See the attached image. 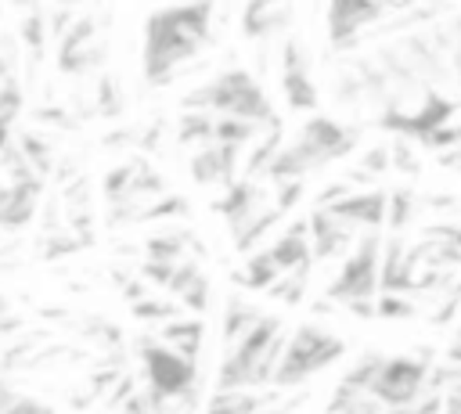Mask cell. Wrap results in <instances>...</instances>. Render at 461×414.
Here are the masks:
<instances>
[{
	"label": "cell",
	"mask_w": 461,
	"mask_h": 414,
	"mask_svg": "<svg viewBox=\"0 0 461 414\" xmlns=\"http://www.w3.org/2000/svg\"><path fill=\"white\" fill-rule=\"evenodd\" d=\"M212 40V7H162L144 25V79L166 86Z\"/></svg>",
	"instance_id": "1"
},
{
	"label": "cell",
	"mask_w": 461,
	"mask_h": 414,
	"mask_svg": "<svg viewBox=\"0 0 461 414\" xmlns=\"http://www.w3.org/2000/svg\"><path fill=\"white\" fill-rule=\"evenodd\" d=\"M184 108L187 112H205L212 119H241V122H252L259 130L277 126L267 90L245 68H227L216 79L202 83L198 90H191L184 97Z\"/></svg>",
	"instance_id": "2"
},
{
	"label": "cell",
	"mask_w": 461,
	"mask_h": 414,
	"mask_svg": "<svg viewBox=\"0 0 461 414\" xmlns=\"http://www.w3.org/2000/svg\"><path fill=\"white\" fill-rule=\"evenodd\" d=\"M342 353H346V342L339 335L321 331L317 324H303L285 338V349H281V360L274 367L270 385L274 389H292V385L306 382L310 374L324 371L328 364H335Z\"/></svg>",
	"instance_id": "3"
},
{
	"label": "cell",
	"mask_w": 461,
	"mask_h": 414,
	"mask_svg": "<svg viewBox=\"0 0 461 414\" xmlns=\"http://www.w3.org/2000/svg\"><path fill=\"white\" fill-rule=\"evenodd\" d=\"M140 364L148 389L162 400H173L180 410H191L198 400V364L166 349L158 338H140Z\"/></svg>",
	"instance_id": "4"
},
{
	"label": "cell",
	"mask_w": 461,
	"mask_h": 414,
	"mask_svg": "<svg viewBox=\"0 0 461 414\" xmlns=\"http://www.w3.org/2000/svg\"><path fill=\"white\" fill-rule=\"evenodd\" d=\"M378 259H382L378 234H364L360 241H353V248L342 259L335 281L328 284V299L342 302V306L375 299V292H378Z\"/></svg>",
	"instance_id": "5"
},
{
	"label": "cell",
	"mask_w": 461,
	"mask_h": 414,
	"mask_svg": "<svg viewBox=\"0 0 461 414\" xmlns=\"http://www.w3.org/2000/svg\"><path fill=\"white\" fill-rule=\"evenodd\" d=\"M425 356H429V353H421V356H389V360L382 356L378 374H375V382H371L367 392H371L385 410L418 400L421 392H429V389H425V382H429V364H425Z\"/></svg>",
	"instance_id": "6"
},
{
	"label": "cell",
	"mask_w": 461,
	"mask_h": 414,
	"mask_svg": "<svg viewBox=\"0 0 461 414\" xmlns=\"http://www.w3.org/2000/svg\"><path fill=\"white\" fill-rule=\"evenodd\" d=\"M281 90H285V101L292 112H313L317 108V86L310 76L306 47L299 40L281 43Z\"/></svg>",
	"instance_id": "7"
},
{
	"label": "cell",
	"mask_w": 461,
	"mask_h": 414,
	"mask_svg": "<svg viewBox=\"0 0 461 414\" xmlns=\"http://www.w3.org/2000/svg\"><path fill=\"white\" fill-rule=\"evenodd\" d=\"M389 14V4H367V0H339L328 7V40L335 47H353L360 29Z\"/></svg>",
	"instance_id": "8"
},
{
	"label": "cell",
	"mask_w": 461,
	"mask_h": 414,
	"mask_svg": "<svg viewBox=\"0 0 461 414\" xmlns=\"http://www.w3.org/2000/svg\"><path fill=\"white\" fill-rule=\"evenodd\" d=\"M324 212H331L339 223H346L349 230H367V234H375L382 223H385V194L382 191H353V194H346L342 202H335L331 209H324Z\"/></svg>",
	"instance_id": "9"
},
{
	"label": "cell",
	"mask_w": 461,
	"mask_h": 414,
	"mask_svg": "<svg viewBox=\"0 0 461 414\" xmlns=\"http://www.w3.org/2000/svg\"><path fill=\"white\" fill-rule=\"evenodd\" d=\"M306 238H310V259H339L342 252L353 248V230L324 209H313V216L306 220Z\"/></svg>",
	"instance_id": "10"
},
{
	"label": "cell",
	"mask_w": 461,
	"mask_h": 414,
	"mask_svg": "<svg viewBox=\"0 0 461 414\" xmlns=\"http://www.w3.org/2000/svg\"><path fill=\"white\" fill-rule=\"evenodd\" d=\"M241 162V148H227V144H205L194 151L191 158V176L209 187V184H234V169Z\"/></svg>",
	"instance_id": "11"
},
{
	"label": "cell",
	"mask_w": 461,
	"mask_h": 414,
	"mask_svg": "<svg viewBox=\"0 0 461 414\" xmlns=\"http://www.w3.org/2000/svg\"><path fill=\"white\" fill-rule=\"evenodd\" d=\"M158 342L198 364V353H202V342H205V324L198 317H176V320L158 328Z\"/></svg>",
	"instance_id": "12"
},
{
	"label": "cell",
	"mask_w": 461,
	"mask_h": 414,
	"mask_svg": "<svg viewBox=\"0 0 461 414\" xmlns=\"http://www.w3.org/2000/svg\"><path fill=\"white\" fill-rule=\"evenodd\" d=\"M169 292L191 313H205L209 310V281H205V274L194 263H176L173 281H169Z\"/></svg>",
	"instance_id": "13"
},
{
	"label": "cell",
	"mask_w": 461,
	"mask_h": 414,
	"mask_svg": "<svg viewBox=\"0 0 461 414\" xmlns=\"http://www.w3.org/2000/svg\"><path fill=\"white\" fill-rule=\"evenodd\" d=\"M274 400H277V389H274V392L216 389V392L209 396V407H205V414H259V410H267Z\"/></svg>",
	"instance_id": "14"
},
{
	"label": "cell",
	"mask_w": 461,
	"mask_h": 414,
	"mask_svg": "<svg viewBox=\"0 0 461 414\" xmlns=\"http://www.w3.org/2000/svg\"><path fill=\"white\" fill-rule=\"evenodd\" d=\"M288 18H292V7H285V4H249L241 14V32L249 40H263V36H274L277 29H285Z\"/></svg>",
	"instance_id": "15"
},
{
	"label": "cell",
	"mask_w": 461,
	"mask_h": 414,
	"mask_svg": "<svg viewBox=\"0 0 461 414\" xmlns=\"http://www.w3.org/2000/svg\"><path fill=\"white\" fill-rule=\"evenodd\" d=\"M259 317H263V313H259L252 302H245L241 295H230L227 306H223V346H234L249 328L259 324Z\"/></svg>",
	"instance_id": "16"
},
{
	"label": "cell",
	"mask_w": 461,
	"mask_h": 414,
	"mask_svg": "<svg viewBox=\"0 0 461 414\" xmlns=\"http://www.w3.org/2000/svg\"><path fill=\"white\" fill-rule=\"evenodd\" d=\"M328 414H385V407L371 392H357V389L339 385L335 400L328 403Z\"/></svg>",
	"instance_id": "17"
},
{
	"label": "cell",
	"mask_w": 461,
	"mask_h": 414,
	"mask_svg": "<svg viewBox=\"0 0 461 414\" xmlns=\"http://www.w3.org/2000/svg\"><path fill=\"white\" fill-rule=\"evenodd\" d=\"M187 238L191 234H184V230H158V234H151L148 238V259H155V263H180V256L187 248Z\"/></svg>",
	"instance_id": "18"
},
{
	"label": "cell",
	"mask_w": 461,
	"mask_h": 414,
	"mask_svg": "<svg viewBox=\"0 0 461 414\" xmlns=\"http://www.w3.org/2000/svg\"><path fill=\"white\" fill-rule=\"evenodd\" d=\"M187 212H191L187 198H180V194H162V198H155V202H148V205L140 209V220H137V223H148V220H158V223H166V220H187Z\"/></svg>",
	"instance_id": "19"
},
{
	"label": "cell",
	"mask_w": 461,
	"mask_h": 414,
	"mask_svg": "<svg viewBox=\"0 0 461 414\" xmlns=\"http://www.w3.org/2000/svg\"><path fill=\"white\" fill-rule=\"evenodd\" d=\"M176 140H180V144H198V148L212 144V115H205V112H187V115L180 119V126H176Z\"/></svg>",
	"instance_id": "20"
},
{
	"label": "cell",
	"mask_w": 461,
	"mask_h": 414,
	"mask_svg": "<svg viewBox=\"0 0 461 414\" xmlns=\"http://www.w3.org/2000/svg\"><path fill=\"white\" fill-rule=\"evenodd\" d=\"M418 212V198L407 191V187H400V191H393V194H385V220H389V227L393 230H403L407 223H411V216Z\"/></svg>",
	"instance_id": "21"
},
{
	"label": "cell",
	"mask_w": 461,
	"mask_h": 414,
	"mask_svg": "<svg viewBox=\"0 0 461 414\" xmlns=\"http://www.w3.org/2000/svg\"><path fill=\"white\" fill-rule=\"evenodd\" d=\"M306 277H310V266H299V270H288V274H281L267 292L274 295V299H281V302H288V306H295L299 299H303V292H306Z\"/></svg>",
	"instance_id": "22"
},
{
	"label": "cell",
	"mask_w": 461,
	"mask_h": 414,
	"mask_svg": "<svg viewBox=\"0 0 461 414\" xmlns=\"http://www.w3.org/2000/svg\"><path fill=\"white\" fill-rule=\"evenodd\" d=\"M18 32H22L25 47L32 50V58H40L43 40H47V11L43 7H29L25 18H22V25H18Z\"/></svg>",
	"instance_id": "23"
},
{
	"label": "cell",
	"mask_w": 461,
	"mask_h": 414,
	"mask_svg": "<svg viewBox=\"0 0 461 414\" xmlns=\"http://www.w3.org/2000/svg\"><path fill=\"white\" fill-rule=\"evenodd\" d=\"M133 317L162 328V324H169V320H176V317H184V313H180V306L169 302V299H140V302L133 306Z\"/></svg>",
	"instance_id": "24"
},
{
	"label": "cell",
	"mask_w": 461,
	"mask_h": 414,
	"mask_svg": "<svg viewBox=\"0 0 461 414\" xmlns=\"http://www.w3.org/2000/svg\"><path fill=\"white\" fill-rule=\"evenodd\" d=\"M411 313H414V306H411V299H403V295H378V299H375V317L400 320V317H411Z\"/></svg>",
	"instance_id": "25"
},
{
	"label": "cell",
	"mask_w": 461,
	"mask_h": 414,
	"mask_svg": "<svg viewBox=\"0 0 461 414\" xmlns=\"http://www.w3.org/2000/svg\"><path fill=\"white\" fill-rule=\"evenodd\" d=\"M385 414H443V396L439 392H421L418 400H411L403 407H393Z\"/></svg>",
	"instance_id": "26"
},
{
	"label": "cell",
	"mask_w": 461,
	"mask_h": 414,
	"mask_svg": "<svg viewBox=\"0 0 461 414\" xmlns=\"http://www.w3.org/2000/svg\"><path fill=\"white\" fill-rule=\"evenodd\" d=\"M119 108H122L119 83H115V79H101V83H97V112H101V115H119Z\"/></svg>",
	"instance_id": "27"
},
{
	"label": "cell",
	"mask_w": 461,
	"mask_h": 414,
	"mask_svg": "<svg viewBox=\"0 0 461 414\" xmlns=\"http://www.w3.org/2000/svg\"><path fill=\"white\" fill-rule=\"evenodd\" d=\"M140 270H144V281H148V284H166V288H169L176 263H155V259H144Z\"/></svg>",
	"instance_id": "28"
},
{
	"label": "cell",
	"mask_w": 461,
	"mask_h": 414,
	"mask_svg": "<svg viewBox=\"0 0 461 414\" xmlns=\"http://www.w3.org/2000/svg\"><path fill=\"white\" fill-rule=\"evenodd\" d=\"M4 414H50V407L40 403V400H32V396H18L14 392V400H11V407Z\"/></svg>",
	"instance_id": "29"
},
{
	"label": "cell",
	"mask_w": 461,
	"mask_h": 414,
	"mask_svg": "<svg viewBox=\"0 0 461 414\" xmlns=\"http://www.w3.org/2000/svg\"><path fill=\"white\" fill-rule=\"evenodd\" d=\"M360 169H367V173H382V169H389V144L367 151V155L360 158Z\"/></svg>",
	"instance_id": "30"
},
{
	"label": "cell",
	"mask_w": 461,
	"mask_h": 414,
	"mask_svg": "<svg viewBox=\"0 0 461 414\" xmlns=\"http://www.w3.org/2000/svg\"><path fill=\"white\" fill-rule=\"evenodd\" d=\"M346 310H349L353 317H364V320H367V317H375V299H364V302H349Z\"/></svg>",
	"instance_id": "31"
},
{
	"label": "cell",
	"mask_w": 461,
	"mask_h": 414,
	"mask_svg": "<svg viewBox=\"0 0 461 414\" xmlns=\"http://www.w3.org/2000/svg\"><path fill=\"white\" fill-rule=\"evenodd\" d=\"M299 407V396H292L288 403H281V407H267V410H259V414H292Z\"/></svg>",
	"instance_id": "32"
},
{
	"label": "cell",
	"mask_w": 461,
	"mask_h": 414,
	"mask_svg": "<svg viewBox=\"0 0 461 414\" xmlns=\"http://www.w3.org/2000/svg\"><path fill=\"white\" fill-rule=\"evenodd\" d=\"M7 72H11V65H7V58H0V83L7 79Z\"/></svg>",
	"instance_id": "33"
},
{
	"label": "cell",
	"mask_w": 461,
	"mask_h": 414,
	"mask_svg": "<svg viewBox=\"0 0 461 414\" xmlns=\"http://www.w3.org/2000/svg\"><path fill=\"white\" fill-rule=\"evenodd\" d=\"M4 313H7V299L0 295V317H4Z\"/></svg>",
	"instance_id": "34"
}]
</instances>
